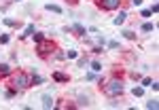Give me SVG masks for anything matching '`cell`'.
Segmentation results:
<instances>
[{"label":"cell","instance_id":"cell-17","mask_svg":"<svg viewBox=\"0 0 159 110\" xmlns=\"http://www.w3.org/2000/svg\"><path fill=\"white\" fill-rule=\"evenodd\" d=\"M132 93H134L136 98H142V95H144V87H134V91H132Z\"/></svg>","mask_w":159,"mask_h":110},{"label":"cell","instance_id":"cell-29","mask_svg":"<svg viewBox=\"0 0 159 110\" xmlns=\"http://www.w3.org/2000/svg\"><path fill=\"white\" fill-rule=\"evenodd\" d=\"M17 2H21V0H17Z\"/></svg>","mask_w":159,"mask_h":110},{"label":"cell","instance_id":"cell-13","mask_svg":"<svg viewBox=\"0 0 159 110\" xmlns=\"http://www.w3.org/2000/svg\"><path fill=\"white\" fill-rule=\"evenodd\" d=\"M0 74L4 76V74H11V66L9 64H0Z\"/></svg>","mask_w":159,"mask_h":110},{"label":"cell","instance_id":"cell-3","mask_svg":"<svg viewBox=\"0 0 159 110\" xmlns=\"http://www.w3.org/2000/svg\"><path fill=\"white\" fill-rule=\"evenodd\" d=\"M36 51H38L40 57H49V55H53L57 51V45H55L53 40H40L38 47H36Z\"/></svg>","mask_w":159,"mask_h":110},{"label":"cell","instance_id":"cell-11","mask_svg":"<svg viewBox=\"0 0 159 110\" xmlns=\"http://www.w3.org/2000/svg\"><path fill=\"white\" fill-rule=\"evenodd\" d=\"M125 17H127L125 13H119V17H115V19H113V23H115V26H121V23L125 21Z\"/></svg>","mask_w":159,"mask_h":110},{"label":"cell","instance_id":"cell-21","mask_svg":"<svg viewBox=\"0 0 159 110\" xmlns=\"http://www.w3.org/2000/svg\"><path fill=\"white\" fill-rule=\"evenodd\" d=\"M15 93H17V91H13V89H9V91L4 93V98H6V100H11V98H15Z\"/></svg>","mask_w":159,"mask_h":110},{"label":"cell","instance_id":"cell-20","mask_svg":"<svg viewBox=\"0 0 159 110\" xmlns=\"http://www.w3.org/2000/svg\"><path fill=\"white\" fill-rule=\"evenodd\" d=\"M64 55H66L68 59H74V57H77V51H74V49H70L68 53H64Z\"/></svg>","mask_w":159,"mask_h":110},{"label":"cell","instance_id":"cell-19","mask_svg":"<svg viewBox=\"0 0 159 110\" xmlns=\"http://www.w3.org/2000/svg\"><path fill=\"white\" fill-rule=\"evenodd\" d=\"M123 36H125L127 40H134V38H136V34H134L132 30H125V32H123Z\"/></svg>","mask_w":159,"mask_h":110},{"label":"cell","instance_id":"cell-8","mask_svg":"<svg viewBox=\"0 0 159 110\" xmlns=\"http://www.w3.org/2000/svg\"><path fill=\"white\" fill-rule=\"evenodd\" d=\"M77 106H79V108H83V106H89V98H87V95H81L79 100H77Z\"/></svg>","mask_w":159,"mask_h":110},{"label":"cell","instance_id":"cell-14","mask_svg":"<svg viewBox=\"0 0 159 110\" xmlns=\"http://www.w3.org/2000/svg\"><path fill=\"white\" fill-rule=\"evenodd\" d=\"M40 83H42V76H38V74L30 76V85H40Z\"/></svg>","mask_w":159,"mask_h":110},{"label":"cell","instance_id":"cell-7","mask_svg":"<svg viewBox=\"0 0 159 110\" xmlns=\"http://www.w3.org/2000/svg\"><path fill=\"white\" fill-rule=\"evenodd\" d=\"M53 81H57V83H68V74H64V72H53Z\"/></svg>","mask_w":159,"mask_h":110},{"label":"cell","instance_id":"cell-9","mask_svg":"<svg viewBox=\"0 0 159 110\" xmlns=\"http://www.w3.org/2000/svg\"><path fill=\"white\" fill-rule=\"evenodd\" d=\"M2 21H4V26H9V28H17V26H19L17 19H9V17H4Z\"/></svg>","mask_w":159,"mask_h":110},{"label":"cell","instance_id":"cell-27","mask_svg":"<svg viewBox=\"0 0 159 110\" xmlns=\"http://www.w3.org/2000/svg\"><path fill=\"white\" fill-rule=\"evenodd\" d=\"M142 85H144V87H149V85H151V78H149V76H146V78H142Z\"/></svg>","mask_w":159,"mask_h":110},{"label":"cell","instance_id":"cell-24","mask_svg":"<svg viewBox=\"0 0 159 110\" xmlns=\"http://www.w3.org/2000/svg\"><path fill=\"white\" fill-rule=\"evenodd\" d=\"M6 43H9V36L2 34V36H0V45H6Z\"/></svg>","mask_w":159,"mask_h":110},{"label":"cell","instance_id":"cell-12","mask_svg":"<svg viewBox=\"0 0 159 110\" xmlns=\"http://www.w3.org/2000/svg\"><path fill=\"white\" fill-rule=\"evenodd\" d=\"M153 30H155V26H153L151 21H144V23H142V32H153Z\"/></svg>","mask_w":159,"mask_h":110},{"label":"cell","instance_id":"cell-2","mask_svg":"<svg viewBox=\"0 0 159 110\" xmlns=\"http://www.w3.org/2000/svg\"><path fill=\"white\" fill-rule=\"evenodd\" d=\"M102 87V91H104V95H108V98H119L121 93H123V83L117 81V78H113V81H108V83H102L100 85Z\"/></svg>","mask_w":159,"mask_h":110},{"label":"cell","instance_id":"cell-16","mask_svg":"<svg viewBox=\"0 0 159 110\" xmlns=\"http://www.w3.org/2000/svg\"><path fill=\"white\" fill-rule=\"evenodd\" d=\"M91 72H102V64L100 61H91Z\"/></svg>","mask_w":159,"mask_h":110},{"label":"cell","instance_id":"cell-10","mask_svg":"<svg viewBox=\"0 0 159 110\" xmlns=\"http://www.w3.org/2000/svg\"><path fill=\"white\" fill-rule=\"evenodd\" d=\"M34 32H36V30H34V23H30V26H28V28H26V32H23V34H21V38H26V36H32V34H34Z\"/></svg>","mask_w":159,"mask_h":110},{"label":"cell","instance_id":"cell-26","mask_svg":"<svg viewBox=\"0 0 159 110\" xmlns=\"http://www.w3.org/2000/svg\"><path fill=\"white\" fill-rule=\"evenodd\" d=\"M85 78H87V81H93V78H96V72H87V76H85Z\"/></svg>","mask_w":159,"mask_h":110},{"label":"cell","instance_id":"cell-4","mask_svg":"<svg viewBox=\"0 0 159 110\" xmlns=\"http://www.w3.org/2000/svg\"><path fill=\"white\" fill-rule=\"evenodd\" d=\"M121 0H98V6L102 9V11H115V9H119Z\"/></svg>","mask_w":159,"mask_h":110},{"label":"cell","instance_id":"cell-5","mask_svg":"<svg viewBox=\"0 0 159 110\" xmlns=\"http://www.w3.org/2000/svg\"><path fill=\"white\" fill-rule=\"evenodd\" d=\"M66 32H77L79 36H85V32H87V30H85V26H81V23H74L72 28H66Z\"/></svg>","mask_w":159,"mask_h":110},{"label":"cell","instance_id":"cell-22","mask_svg":"<svg viewBox=\"0 0 159 110\" xmlns=\"http://www.w3.org/2000/svg\"><path fill=\"white\" fill-rule=\"evenodd\" d=\"M108 47H110V49H119V40H110Z\"/></svg>","mask_w":159,"mask_h":110},{"label":"cell","instance_id":"cell-23","mask_svg":"<svg viewBox=\"0 0 159 110\" xmlns=\"http://www.w3.org/2000/svg\"><path fill=\"white\" fill-rule=\"evenodd\" d=\"M79 66H81V68L87 66V57H79Z\"/></svg>","mask_w":159,"mask_h":110},{"label":"cell","instance_id":"cell-15","mask_svg":"<svg viewBox=\"0 0 159 110\" xmlns=\"http://www.w3.org/2000/svg\"><path fill=\"white\" fill-rule=\"evenodd\" d=\"M47 11H51V13H62V6H57V4H47Z\"/></svg>","mask_w":159,"mask_h":110},{"label":"cell","instance_id":"cell-18","mask_svg":"<svg viewBox=\"0 0 159 110\" xmlns=\"http://www.w3.org/2000/svg\"><path fill=\"white\" fill-rule=\"evenodd\" d=\"M146 108H149V110H157V108H159V102H157V100H151V102H146Z\"/></svg>","mask_w":159,"mask_h":110},{"label":"cell","instance_id":"cell-28","mask_svg":"<svg viewBox=\"0 0 159 110\" xmlns=\"http://www.w3.org/2000/svg\"><path fill=\"white\" fill-rule=\"evenodd\" d=\"M132 4H134V6H140V4H142V0H132Z\"/></svg>","mask_w":159,"mask_h":110},{"label":"cell","instance_id":"cell-1","mask_svg":"<svg viewBox=\"0 0 159 110\" xmlns=\"http://www.w3.org/2000/svg\"><path fill=\"white\" fill-rule=\"evenodd\" d=\"M9 87H11L13 91H23V89H28V87H30V76H28L26 72H17V74H13V76H11Z\"/></svg>","mask_w":159,"mask_h":110},{"label":"cell","instance_id":"cell-25","mask_svg":"<svg viewBox=\"0 0 159 110\" xmlns=\"http://www.w3.org/2000/svg\"><path fill=\"white\" fill-rule=\"evenodd\" d=\"M32 36H34V40H36V43H40V40H42V34H38V32H34Z\"/></svg>","mask_w":159,"mask_h":110},{"label":"cell","instance_id":"cell-6","mask_svg":"<svg viewBox=\"0 0 159 110\" xmlns=\"http://www.w3.org/2000/svg\"><path fill=\"white\" fill-rule=\"evenodd\" d=\"M40 100H42V108H53V106H55V104H53V98H51L49 93H42Z\"/></svg>","mask_w":159,"mask_h":110}]
</instances>
